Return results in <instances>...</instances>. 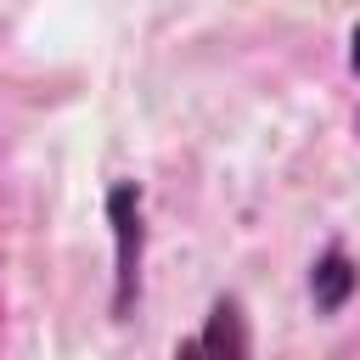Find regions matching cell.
Instances as JSON below:
<instances>
[{"label": "cell", "mask_w": 360, "mask_h": 360, "mask_svg": "<svg viewBox=\"0 0 360 360\" xmlns=\"http://www.w3.org/2000/svg\"><path fill=\"white\" fill-rule=\"evenodd\" d=\"M107 225H112V321H129L141 298V264H146V214L135 180L107 186Z\"/></svg>", "instance_id": "cell-1"}, {"label": "cell", "mask_w": 360, "mask_h": 360, "mask_svg": "<svg viewBox=\"0 0 360 360\" xmlns=\"http://www.w3.org/2000/svg\"><path fill=\"white\" fill-rule=\"evenodd\" d=\"M180 354H236V360H242V354H253V332H248L242 304H236V298H219V304L208 309L202 332L180 343Z\"/></svg>", "instance_id": "cell-2"}, {"label": "cell", "mask_w": 360, "mask_h": 360, "mask_svg": "<svg viewBox=\"0 0 360 360\" xmlns=\"http://www.w3.org/2000/svg\"><path fill=\"white\" fill-rule=\"evenodd\" d=\"M354 287H360V264L332 242V248L309 264V298H315V309H321V315H338V309L354 298Z\"/></svg>", "instance_id": "cell-3"}, {"label": "cell", "mask_w": 360, "mask_h": 360, "mask_svg": "<svg viewBox=\"0 0 360 360\" xmlns=\"http://www.w3.org/2000/svg\"><path fill=\"white\" fill-rule=\"evenodd\" d=\"M349 68H354V79H360V22L349 28Z\"/></svg>", "instance_id": "cell-4"}]
</instances>
